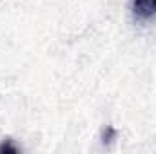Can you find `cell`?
<instances>
[{"label": "cell", "instance_id": "cell-3", "mask_svg": "<svg viewBox=\"0 0 156 154\" xmlns=\"http://www.w3.org/2000/svg\"><path fill=\"white\" fill-rule=\"evenodd\" d=\"M2 152H13L15 154V152H18V149L11 145V140H4V142L0 143V154Z\"/></svg>", "mask_w": 156, "mask_h": 154}, {"label": "cell", "instance_id": "cell-1", "mask_svg": "<svg viewBox=\"0 0 156 154\" xmlns=\"http://www.w3.org/2000/svg\"><path fill=\"white\" fill-rule=\"evenodd\" d=\"M134 16L140 20H147L156 15V0H133Z\"/></svg>", "mask_w": 156, "mask_h": 154}, {"label": "cell", "instance_id": "cell-2", "mask_svg": "<svg viewBox=\"0 0 156 154\" xmlns=\"http://www.w3.org/2000/svg\"><path fill=\"white\" fill-rule=\"evenodd\" d=\"M115 138H116V131H115V127H113V125H107V127L104 129V132H102V143L107 145V143H111Z\"/></svg>", "mask_w": 156, "mask_h": 154}]
</instances>
